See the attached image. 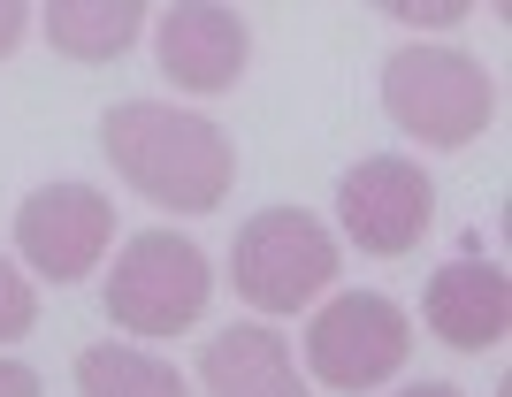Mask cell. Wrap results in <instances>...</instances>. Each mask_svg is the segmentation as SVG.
I'll use <instances>...</instances> for the list:
<instances>
[{
  "instance_id": "3957f363",
  "label": "cell",
  "mask_w": 512,
  "mask_h": 397,
  "mask_svg": "<svg viewBox=\"0 0 512 397\" xmlns=\"http://www.w3.org/2000/svg\"><path fill=\"white\" fill-rule=\"evenodd\" d=\"M337 260H344L337 237L306 207H260L230 245V283L260 314H299L306 298H321L337 283Z\"/></svg>"
},
{
  "instance_id": "9a60e30c",
  "label": "cell",
  "mask_w": 512,
  "mask_h": 397,
  "mask_svg": "<svg viewBox=\"0 0 512 397\" xmlns=\"http://www.w3.org/2000/svg\"><path fill=\"white\" fill-rule=\"evenodd\" d=\"M23 31H31V8H23V0H0V62L16 54V39H23Z\"/></svg>"
},
{
  "instance_id": "e0dca14e",
  "label": "cell",
  "mask_w": 512,
  "mask_h": 397,
  "mask_svg": "<svg viewBox=\"0 0 512 397\" xmlns=\"http://www.w3.org/2000/svg\"><path fill=\"white\" fill-rule=\"evenodd\" d=\"M398 397H459L451 382H413V390H398Z\"/></svg>"
},
{
  "instance_id": "8992f818",
  "label": "cell",
  "mask_w": 512,
  "mask_h": 397,
  "mask_svg": "<svg viewBox=\"0 0 512 397\" xmlns=\"http://www.w3.org/2000/svg\"><path fill=\"white\" fill-rule=\"evenodd\" d=\"M107 245H115V207H107V191H92V184H46V191H31L23 214H16V252L46 283L92 275Z\"/></svg>"
},
{
  "instance_id": "9c48e42d",
  "label": "cell",
  "mask_w": 512,
  "mask_h": 397,
  "mask_svg": "<svg viewBox=\"0 0 512 397\" xmlns=\"http://www.w3.org/2000/svg\"><path fill=\"white\" fill-rule=\"evenodd\" d=\"M421 314L451 352H490V344H505V329H512V283H505L497 260H451V268L428 275Z\"/></svg>"
},
{
  "instance_id": "4fadbf2b",
  "label": "cell",
  "mask_w": 512,
  "mask_h": 397,
  "mask_svg": "<svg viewBox=\"0 0 512 397\" xmlns=\"http://www.w3.org/2000/svg\"><path fill=\"white\" fill-rule=\"evenodd\" d=\"M31 321H39V298H31V283H23V275L0 260V344L31 336Z\"/></svg>"
},
{
  "instance_id": "6da1fadb",
  "label": "cell",
  "mask_w": 512,
  "mask_h": 397,
  "mask_svg": "<svg viewBox=\"0 0 512 397\" xmlns=\"http://www.w3.org/2000/svg\"><path fill=\"white\" fill-rule=\"evenodd\" d=\"M100 153L115 161V176H130L138 199L176 207V214H214L230 199V176H237V153H230V138H222V123L176 115V107H161V100L107 107Z\"/></svg>"
},
{
  "instance_id": "277c9868",
  "label": "cell",
  "mask_w": 512,
  "mask_h": 397,
  "mask_svg": "<svg viewBox=\"0 0 512 397\" xmlns=\"http://www.w3.org/2000/svg\"><path fill=\"white\" fill-rule=\"evenodd\" d=\"M207 252L176 230H146L115 252L107 275V314L123 321L130 336H176L207 314Z\"/></svg>"
},
{
  "instance_id": "ba28073f",
  "label": "cell",
  "mask_w": 512,
  "mask_h": 397,
  "mask_svg": "<svg viewBox=\"0 0 512 397\" xmlns=\"http://www.w3.org/2000/svg\"><path fill=\"white\" fill-rule=\"evenodd\" d=\"M153 62H161V77L176 84V92H230L237 77H245V62H253V31H245V16H230V8H207V0H184V8H169V16L153 23Z\"/></svg>"
},
{
  "instance_id": "7a4b0ae2",
  "label": "cell",
  "mask_w": 512,
  "mask_h": 397,
  "mask_svg": "<svg viewBox=\"0 0 512 397\" xmlns=\"http://www.w3.org/2000/svg\"><path fill=\"white\" fill-rule=\"evenodd\" d=\"M383 107L421 146H474L497 123V84L459 46H406L383 69Z\"/></svg>"
},
{
  "instance_id": "2e32d148",
  "label": "cell",
  "mask_w": 512,
  "mask_h": 397,
  "mask_svg": "<svg viewBox=\"0 0 512 397\" xmlns=\"http://www.w3.org/2000/svg\"><path fill=\"white\" fill-rule=\"evenodd\" d=\"M0 397H39V375L23 359H0Z\"/></svg>"
},
{
  "instance_id": "5bb4252c",
  "label": "cell",
  "mask_w": 512,
  "mask_h": 397,
  "mask_svg": "<svg viewBox=\"0 0 512 397\" xmlns=\"http://www.w3.org/2000/svg\"><path fill=\"white\" fill-rule=\"evenodd\" d=\"M390 23H406V31H459V23H467V8H459V0H428V8L390 0Z\"/></svg>"
},
{
  "instance_id": "5b68a950",
  "label": "cell",
  "mask_w": 512,
  "mask_h": 397,
  "mask_svg": "<svg viewBox=\"0 0 512 397\" xmlns=\"http://www.w3.org/2000/svg\"><path fill=\"white\" fill-rule=\"evenodd\" d=\"M413 352V321L398 298L383 291H352V298H329L306 329V367H314L329 390H375L406 367Z\"/></svg>"
},
{
  "instance_id": "7c38bea8",
  "label": "cell",
  "mask_w": 512,
  "mask_h": 397,
  "mask_svg": "<svg viewBox=\"0 0 512 397\" xmlns=\"http://www.w3.org/2000/svg\"><path fill=\"white\" fill-rule=\"evenodd\" d=\"M77 390L85 397H192L169 359L130 352V344H85L77 352Z\"/></svg>"
},
{
  "instance_id": "30bf717a",
  "label": "cell",
  "mask_w": 512,
  "mask_h": 397,
  "mask_svg": "<svg viewBox=\"0 0 512 397\" xmlns=\"http://www.w3.org/2000/svg\"><path fill=\"white\" fill-rule=\"evenodd\" d=\"M199 375L214 397H306V375L276 329H222L199 352Z\"/></svg>"
},
{
  "instance_id": "8fae6325",
  "label": "cell",
  "mask_w": 512,
  "mask_h": 397,
  "mask_svg": "<svg viewBox=\"0 0 512 397\" xmlns=\"http://www.w3.org/2000/svg\"><path fill=\"white\" fill-rule=\"evenodd\" d=\"M138 31H146L138 0H62V8H46V39L62 46L69 62H115Z\"/></svg>"
},
{
  "instance_id": "52a82bcc",
  "label": "cell",
  "mask_w": 512,
  "mask_h": 397,
  "mask_svg": "<svg viewBox=\"0 0 512 397\" xmlns=\"http://www.w3.org/2000/svg\"><path fill=\"white\" fill-rule=\"evenodd\" d=\"M428 214H436V184H428L406 153H375V161H360L337 184L344 237H352L360 252H383V260L413 252V237L428 230Z\"/></svg>"
}]
</instances>
